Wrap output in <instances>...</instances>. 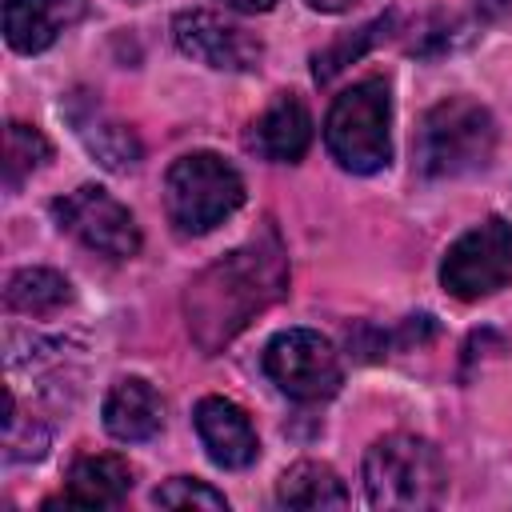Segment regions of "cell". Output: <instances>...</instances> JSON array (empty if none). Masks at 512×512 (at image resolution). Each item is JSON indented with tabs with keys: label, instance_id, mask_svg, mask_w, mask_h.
Masks as SVG:
<instances>
[{
	"label": "cell",
	"instance_id": "cell-1",
	"mask_svg": "<svg viewBox=\"0 0 512 512\" xmlns=\"http://www.w3.org/2000/svg\"><path fill=\"white\" fill-rule=\"evenodd\" d=\"M288 288V260L280 236L264 228L248 244L208 264L184 292V316L192 340L212 356L260 312H268Z\"/></svg>",
	"mask_w": 512,
	"mask_h": 512
},
{
	"label": "cell",
	"instance_id": "cell-2",
	"mask_svg": "<svg viewBox=\"0 0 512 512\" xmlns=\"http://www.w3.org/2000/svg\"><path fill=\"white\" fill-rule=\"evenodd\" d=\"M448 472L440 452L412 432L380 436L364 456V492L384 512H424L444 500Z\"/></svg>",
	"mask_w": 512,
	"mask_h": 512
},
{
	"label": "cell",
	"instance_id": "cell-3",
	"mask_svg": "<svg viewBox=\"0 0 512 512\" xmlns=\"http://www.w3.org/2000/svg\"><path fill=\"white\" fill-rule=\"evenodd\" d=\"M492 152L496 120L484 104L468 96H448L432 104L416 128V168L428 180H452L488 168Z\"/></svg>",
	"mask_w": 512,
	"mask_h": 512
},
{
	"label": "cell",
	"instance_id": "cell-4",
	"mask_svg": "<svg viewBox=\"0 0 512 512\" xmlns=\"http://www.w3.org/2000/svg\"><path fill=\"white\" fill-rule=\"evenodd\" d=\"M324 144L332 160L356 176L380 172L392 160V96L384 80H360L344 88L324 120Z\"/></svg>",
	"mask_w": 512,
	"mask_h": 512
},
{
	"label": "cell",
	"instance_id": "cell-5",
	"mask_svg": "<svg viewBox=\"0 0 512 512\" xmlns=\"http://www.w3.org/2000/svg\"><path fill=\"white\" fill-rule=\"evenodd\" d=\"M244 204L240 172L216 152H188L164 176V208L176 232L204 236Z\"/></svg>",
	"mask_w": 512,
	"mask_h": 512
},
{
	"label": "cell",
	"instance_id": "cell-6",
	"mask_svg": "<svg viewBox=\"0 0 512 512\" xmlns=\"http://www.w3.org/2000/svg\"><path fill=\"white\" fill-rule=\"evenodd\" d=\"M512 280V224L488 216L456 236L440 260V284L456 300H484Z\"/></svg>",
	"mask_w": 512,
	"mask_h": 512
},
{
	"label": "cell",
	"instance_id": "cell-7",
	"mask_svg": "<svg viewBox=\"0 0 512 512\" xmlns=\"http://www.w3.org/2000/svg\"><path fill=\"white\" fill-rule=\"evenodd\" d=\"M264 372L284 396L304 400V404L324 400L340 388V356L332 340L312 328L276 332L264 348Z\"/></svg>",
	"mask_w": 512,
	"mask_h": 512
},
{
	"label": "cell",
	"instance_id": "cell-8",
	"mask_svg": "<svg viewBox=\"0 0 512 512\" xmlns=\"http://www.w3.org/2000/svg\"><path fill=\"white\" fill-rule=\"evenodd\" d=\"M52 216L60 224V232L76 236L84 248L112 256V260H128L140 252V228L132 220V212L104 188L96 184H80L76 192L52 200Z\"/></svg>",
	"mask_w": 512,
	"mask_h": 512
},
{
	"label": "cell",
	"instance_id": "cell-9",
	"mask_svg": "<svg viewBox=\"0 0 512 512\" xmlns=\"http://www.w3.org/2000/svg\"><path fill=\"white\" fill-rule=\"evenodd\" d=\"M172 36H176V48L208 68H224V72H248L260 64L264 56V44L240 28V24H228L224 16L216 12H180L176 24H172Z\"/></svg>",
	"mask_w": 512,
	"mask_h": 512
},
{
	"label": "cell",
	"instance_id": "cell-10",
	"mask_svg": "<svg viewBox=\"0 0 512 512\" xmlns=\"http://www.w3.org/2000/svg\"><path fill=\"white\" fill-rule=\"evenodd\" d=\"M196 420V436L208 452L212 464L220 468H248L260 456V440L256 428L248 420V412L224 396H204L192 412Z\"/></svg>",
	"mask_w": 512,
	"mask_h": 512
},
{
	"label": "cell",
	"instance_id": "cell-11",
	"mask_svg": "<svg viewBox=\"0 0 512 512\" xmlns=\"http://www.w3.org/2000/svg\"><path fill=\"white\" fill-rule=\"evenodd\" d=\"M88 12V0H4V36L16 52L32 56L44 52L80 24Z\"/></svg>",
	"mask_w": 512,
	"mask_h": 512
},
{
	"label": "cell",
	"instance_id": "cell-12",
	"mask_svg": "<svg viewBox=\"0 0 512 512\" xmlns=\"http://www.w3.org/2000/svg\"><path fill=\"white\" fill-rule=\"evenodd\" d=\"M308 144H312V116L304 100L292 92H280L248 132V148L276 164H296L308 152Z\"/></svg>",
	"mask_w": 512,
	"mask_h": 512
},
{
	"label": "cell",
	"instance_id": "cell-13",
	"mask_svg": "<svg viewBox=\"0 0 512 512\" xmlns=\"http://www.w3.org/2000/svg\"><path fill=\"white\" fill-rule=\"evenodd\" d=\"M104 428H108V436H116L124 444L152 440L164 428V400H160V392L148 380H140V376L116 380L112 392L104 396Z\"/></svg>",
	"mask_w": 512,
	"mask_h": 512
},
{
	"label": "cell",
	"instance_id": "cell-14",
	"mask_svg": "<svg viewBox=\"0 0 512 512\" xmlns=\"http://www.w3.org/2000/svg\"><path fill=\"white\" fill-rule=\"evenodd\" d=\"M68 120L76 124V136L84 140V148L108 168V172H128L140 164V140L128 124H120L116 116H108L96 100L80 96L68 108Z\"/></svg>",
	"mask_w": 512,
	"mask_h": 512
},
{
	"label": "cell",
	"instance_id": "cell-15",
	"mask_svg": "<svg viewBox=\"0 0 512 512\" xmlns=\"http://www.w3.org/2000/svg\"><path fill=\"white\" fill-rule=\"evenodd\" d=\"M132 488V468L120 456H80L68 468L64 504L72 508H116Z\"/></svg>",
	"mask_w": 512,
	"mask_h": 512
},
{
	"label": "cell",
	"instance_id": "cell-16",
	"mask_svg": "<svg viewBox=\"0 0 512 512\" xmlns=\"http://www.w3.org/2000/svg\"><path fill=\"white\" fill-rule=\"evenodd\" d=\"M276 500L284 508H344L348 504V488H344V480L328 464L300 460V464H292L280 476Z\"/></svg>",
	"mask_w": 512,
	"mask_h": 512
},
{
	"label": "cell",
	"instance_id": "cell-17",
	"mask_svg": "<svg viewBox=\"0 0 512 512\" xmlns=\"http://www.w3.org/2000/svg\"><path fill=\"white\" fill-rule=\"evenodd\" d=\"M72 300V284L52 268H20L4 288V304L24 316H48Z\"/></svg>",
	"mask_w": 512,
	"mask_h": 512
},
{
	"label": "cell",
	"instance_id": "cell-18",
	"mask_svg": "<svg viewBox=\"0 0 512 512\" xmlns=\"http://www.w3.org/2000/svg\"><path fill=\"white\" fill-rule=\"evenodd\" d=\"M48 156H52V148H48L44 132L32 128V124L12 120L8 124V144H4V184H8V192H16L20 180L32 176Z\"/></svg>",
	"mask_w": 512,
	"mask_h": 512
},
{
	"label": "cell",
	"instance_id": "cell-19",
	"mask_svg": "<svg viewBox=\"0 0 512 512\" xmlns=\"http://www.w3.org/2000/svg\"><path fill=\"white\" fill-rule=\"evenodd\" d=\"M388 24H392V16H380V20H372V24H364V28H356L352 36H344V40H336L332 48H324V52H316L312 56V76L320 80V84H328L340 68H348L356 56H364L384 32H388Z\"/></svg>",
	"mask_w": 512,
	"mask_h": 512
},
{
	"label": "cell",
	"instance_id": "cell-20",
	"mask_svg": "<svg viewBox=\"0 0 512 512\" xmlns=\"http://www.w3.org/2000/svg\"><path fill=\"white\" fill-rule=\"evenodd\" d=\"M152 500H156L160 508H208V512H224V508H228L224 492H216L212 484L192 480V476H172L168 484H160V488L152 492Z\"/></svg>",
	"mask_w": 512,
	"mask_h": 512
},
{
	"label": "cell",
	"instance_id": "cell-21",
	"mask_svg": "<svg viewBox=\"0 0 512 512\" xmlns=\"http://www.w3.org/2000/svg\"><path fill=\"white\" fill-rule=\"evenodd\" d=\"M48 448V432L44 424L28 420L16 412V400L8 396V416H4V456L8 460H40Z\"/></svg>",
	"mask_w": 512,
	"mask_h": 512
},
{
	"label": "cell",
	"instance_id": "cell-22",
	"mask_svg": "<svg viewBox=\"0 0 512 512\" xmlns=\"http://www.w3.org/2000/svg\"><path fill=\"white\" fill-rule=\"evenodd\" d=\"M228 8H236V12H268L276 0H224Z\"/></svg>",
	"mask_w": 512,
	"mask_h": 512
},
{
	"label": "cell",
	"instance_id": "cell-23",
	"mask_svg": "<svg viewBox=\"0 0 512 512\" xmlns=\"http://www.w3.org/2000/svg\"><path fill=\"white\" fill-rule=\"evenodd\" d=\"M316 12H348L352 4H364V0H308Z\"/></svg>",
	"mask_w": 512,
	"mask_h": 512
}]
</instances>
